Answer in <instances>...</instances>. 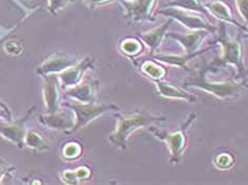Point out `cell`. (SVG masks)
Returning <instances> with one entry per match:
<instances>
[{"instance_id": "cell-1", "label": "cell", "mask_w": 248, "mask_h": 185, "mask_svg": "<svg viewBox=\"0 0 248 185\" xmlns=\"http://www.w3.org/2000/svg\"><path fill=\"white\" fill-rule=\"evenodd\" d=\"M190 87L202 89L206 92H209L219 99H234L239 95L241 86L239 84L231 83H213L207 81L205 77V70L195 72L193 75L188 77V81L185 83Z\"/></svg>"}, {"instance_id": "cell-2", "label": "cell", "mask_w": 248, "mask_h": 185, "mask_svg": "<svg viewBox=\"0 0 248 185\" xmlns=\"http://www.w3.org/2000/svg\"><path fill=\"white\" fill-rule=\"evenodd\" d=\"M162 120L165 119L159 116L151 115L149 114H136L133 115L122 116L120 117L119 123H118L116 131L111 134L110 141L116 144L117 146L124 147L125 146V141L127 137L135 129H137L139 127L149 125L153 122Z\"/></svg>"}, {"instance_id": "cell-3", "label": "cell", "mask_w": 248, "mask_h": 185, "mask_svg": "<svg viewBox=\"0 0 248 185\" xmlns=\"http://www.w3.org/2000/svg\"><path fill=\"white\" fill-rule=\"evenodd\" d=\"M217 42L222 44L223 47V56L219 59L218 64H230L236 67L239 70V73L242 75L244 74L246 70L242 61V50L241 43L234 39L228 36L227 29L223 25L219 28V34Z\"/></svg>"}, {"instance_id": "cell-4", "label": "cell", "mask_w": 248, "mask_h": 185, "mask_svg": "<svg viewBox=\"0 0 248 185\" xmlns=\"http://www.w3.org/2000/svg\"><path fill=\"white\" fill-rule=\"evenodd\" d=\"M165 15L171 16L172 18L178 20L180 24L189 28L191 30H206L208 32H214V27L211 26L206 19L199 15L192 13V11H187L178 8H170L162 12Z\"/></svg>"}, {"instance_id": "cell-5", "label": "cell", "mask_w": 248, "mask_h": 185, "mask_svg": "<svg viewBox=\"0 0 248 185\" xmlns=\"http://www.w3.org/2000/svg\"><path fill=\"white\" fill-rule=\"evenodd\" d=\"M194 117L195 114L191 115L189 121L186 122L184 126L180 128L179 130L173 133L162 134L159 132H154L157 137L168 144V147L170 149L172 155V161H178L180 158V155L183 154V151L186 147V142H187V139H186V130H187V128L191 125V123L194 121Z\"/></svg>"}, {"instance_id": "cell-6", "label": "cell", "mask_w": 248, "mask_h": 185, "mask_svg": "<svg viewBox=\"0 0 248 185\" xmlns=\"http://www.w3.org/2000/svg\"><path fill=\"white\" fill-rule=\"evenodd\" d=\"M207 33L208 31L206 30H196L195 32L191 33V34H176V33H172L171 36L176 38L183 44L186 53L193 54L197 52L196 50L199 48L202 39L207 35Z\"/></svg>"}, {"instance_id": "cell-7", "label": "cell", "mask_w": 248, "mask_h": 185, "mask_svg": "<svg viewBox=\"0 0 248 185\" xmlns=\"http://www.w3.org/2000/svg\"><path fill=\"white\" fill-rule=\"evenodd\" d=\"M205 8L208 9V11L213 15L216 16L217 19H221L224 22H229L231 25H234L236 27H242L239 22L233 19L232 14H231L229 8L224 2L219 1V0H214L209 3L205 5Z\"/></svg>"}, {"instance_id": "cell-8", "label": "cell", "mask_w": 248, "mask_h": 185, "mask_svg": "<svg viewBox=\"0 0 248 185\" xmlns=\"http://www.w3.org/2000/svg\"><path fill=\"white\" fill-rule=\"evenodd\" d=\"M112 108H115V106H88V107L77 108L78 121V127H80L83 124H86L87 122L92 121L95 116L102 114L104 112L108 111Z\"/></svg>"}, {"instance_id": "cell-9", "label": "cell", "mask_w": 248, "mask_h": 185, "mask_svg": "<svg viewBox=\"0 0 248 185\" xmlns=\"http://www.w3.org/2000/svg\"><path fill=\"white\" fill-rule=\"evenodd\" d=\"M157 88H158V90L162 97L170 98V99L186 100H189V102H192V100H196L195 97H192V95L184 92L183 90H180V89L176 88L175 86H172L168 83H162V82L157 83Z\"/></svg>"}, {"instance_id": "cell-10", "label": "cell", "mask_w": 248, "mask_h": 185, "mask_svg": "<svg viewBox=\"0 0 248 185\" xmlns=\"http://www.w3.org/2000/svg\"><path fill=\"white\" fill-rule=\"evenodd\" d=\"M170 24H171V20L166 22L165 25L161 26L160 28H158L157 30H154V31L148 33V34L142 35L143 41L151 47L152 51H154V50L159 46L161 39H162L163 35H165V33H166L168 27Z\"/></svg>"}, {"instance_id": "cell-11", "label": "cell", "mask_w": 248, "mask_h": 185, "mask_svg": "<svg viewBox=\"0 0 248 185\" xmlns=\"http://www.w3.org/2000/svg\"><path fill=\"white\" fill-rule=\"evenodd\" d=\"M166 7L178 8L187 11H199V12L206 13V8L199 0H173L171 3L167 4Z\"/></svg>"}, {"instance_id": "cell-12", "label": "cell", "mask_w": 248, "mask_h": 185, "mask_svg": "<svg viewBox=\"0 0 248 185\" xmlns=\"http://www.w3.org/2000/svg\"><path fill=\"white\" fill-rule=\"evenodd\" d=\"M153 0H139L137 4H129L133 14L135 15L136 19H142L146 17V14L149 12V9Z\"/></svg>"}, {"instance_id": "cell-13", "label": "cell", "mask_w": 248, "mask_h": 185, "mask_svg": "<svg viewBox=\"0 0 248 185\" xmlns=\"http://www.w3.org/2000/svg\"><path fill=\"white\" fill-rule=\"evenodd\" d=\"M199 54H200V52H196L193 54H187L186 56H172V55L166 56L165 55V56H158V58L168 64H171V65L177 66V67H185V64L187 63L189 59L195 57V56Z\"/></svg>"}, {"instance_id": "cell-14", "label": "cell", "mask_w": 248, "mask_h": 185, "mask_svg": "<svg viewBox=\"0 0 248 185\" xmlns=\"http://www.w3.org/2000/svg\"><path fill=\"white\" fill-rule=\"evenodd\" d=\"M142 68L146 74H149L153 78H160L163 76V74H165V71H163L161 67L155 65L154 63H152V61L145 63Z\"/></svg>"}, {"instance_id": "cell-15", "label": "cell", "mask_w": 248, "mask_h": 185, "mask_svg": "<svg viewBox=\"0 0 248 185\" xmlns=\"http://www.w3.org/2000/svg\"><path fill=\"white\" fill-rule=\"evenodd\" d=\"M216 164L221 170H226L233 164V158L231 155L228 154H221L217 157Z\"/></svg>"}, {"instance_id": "cell-16", "label": "cell", "mask_w": 248, "mask_h": 185, "mask_svg": "<svg viewBox=\"0 0 248 185\" xmlns=\"http://www.w3.org/2000/svg\"><path fill=\"white\" fill-rule=\"evenodd\" d=\"M122 50L128 54L137 53L140 50V44L138 42L134 41V39H128V41L124 42L122 43Z\"/></svg>"}, {"instance_id": "cell-17", "label": "cell", "mask_w": 248, "mask_h": 185, "mask_svg": "<svg viewBox=\"0 0 248 185\" xmlns=\"http://www.w3.org/2000/svg\"><path fill=\"white\" fill-rule=\"evenodd\" d=\"M236 7L242 17H243L248 25V0H236Z\"/></svg>"}, {"instance_id": "cell-18", "label": "cell", "mask_w": 248, "mask_h": 185, "mask_svg": "<svg viewBox=\"0 0 248 185\" xmlns=\"http://www.w3.org/2000/svg\"><path fill=\"white\" fill-rule=\"evenodd\" d=\"M94 2H100V1H105V0H93Z\"/></svg>"}, {"instance_id": "cell-19", "label": "cell", "mask_w": 248, "mask_h": 185, "mask_svg": "<svg viewBox=\"0 0 248 185\" xmlns=\"http://www.w3.org/2000/svg\"><path fill=\"white\" fill-rule=\"evenodd\" d=\"M245 87H246V88H248V85H246V86H245Z\"/></svg>"}]
</instances>
